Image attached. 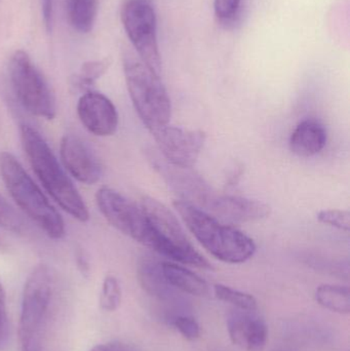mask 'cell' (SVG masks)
<instances>
[{
  "instance_id": "cell-1",
  "label": "cell",
  "mask_w": 350,
  "mask_h": 351,
  "mask_svg": "<svg viewBox=\"0 0 350 351\" xmlns=\"http://www.w3.org/2000/svg\"><path fill=\"white\" fill-rule=\"evenodd\" d=\"M174 208L184 224L208 253L228 264H242L256 253V243L242 231L225 224L186 200L177 199Z\"/></svg>"
},
{
  "instance_id": "cell-2",
  "label": "cell",
  "mask_w": 350,
  "mask_h": 351,
  "mask_svg": "<svg viewBox=\"0 0 350 351\" xmlns=\"http://www.w3.org/2000/svg\"><path fill=\"white\" fill-rule=\"evenodd\" d=\"M21 141L30 166L47 193L74 219L84 223L88 221L90 213L84 198L41 134L31 125H22Z\"/></svg>"
},
{
  "instance_id": "cell-3",
  "label": "cell",
  "mask_w": 350,
  "mask_h": 351,
  "mask_svg": "<svg viewBox=\"0 0 350 351\" xmlns=\"http://www.w3.org/2000/svg\"><path fill=\"white\" fill-rule=\"evenodd\" d=\"M0 174L16 206L47 237L61 239L65 235V224L61 215L51 206L14 154L10 152L0 154Z\"/></svg>"
},
{
  "instance_id": "cell-4",
  "label": "cell",
  "mask_w": 350,
  "mask_h": 351,
  "mask_svg": "<svg viewBox=\"0 0 350 351\" xmlns=\"http://www.w3.org/2000/svg\"><path fill=\"white\" fill-rule=\"evenodd\" d=\"M150 229L148 247L175 263L212 269L210 262L193 247L174 213L150 196L140 200Z\"/></svg>"
},
{
  "instance_id": "cell-5",
  "label": "cell",
  "mask_w": 350,
  "mask_h": 351,
  "mask_svg": "<svg viewBox=\"0 0 350 351\" xmlns=\"http://www.w3.org/2000/svg\"><path fill=\"white\" fill-rule=\"evenodd\" d=\"M123 72L136 112L150 133L168 125L172 102L160 76L131 53L123 56Z\"/></svg>"
},
{
  "instance_id": "cell-6",
  "label": "cell",
  "mask_w": 350,
  "mask_h": 351,
  "mask_svg": "<svg viewBox=\"0 0 350 351\" xmlns=\"http://www.w3.org/2000/svg\"><path fill=\"white\" fill-rule=\"evenodd\" d=\"M8 77L16 100L30 114L47 121L55 119V96L26 51L18 49L12 53L8 64Z\"/></svg>"
},
{
  "instance_id": "cell-7",
  "label": "cell",
  "mask_w": 350,
  "mask_h": 351,
  "mask_svg": "<svg viewBox=\"0 0 350 351\" xmlns=\"http://www.w3.org/2000/svg\"><path fill=\"white\" fill-rule=\"evenodd\" d=\"M53 294V274L45 264L36 266L25 282L18 323L21 351H40L38 334Z\"/></svg>"
},
{
  "instance_id": "cell-8",
  "label": "cell",
  "mask_w": 350,
  "mask_h": 351,
  "mask_svg": "<svg viewBox=\"0 0 350 351\" xmlns=\"http://www.w3.org/2000/svg\"><path fill=\"white\" fill-rule=\"evenodd\" d=\"M121 22L139 59L160 76L162 57L158 41L155 12L147 0H127L121 8Z\"/></svg>"
},
{
  "instance_id": "cell-9",
  "label": "cell",
  "mask_w": 350,
  "mask_h": 351,
  "mask_svg": "<svg viewBox=\"0 0 350 351\" xmlns=\"http://www.w3.org/2000/svg\"><path fill=\"white\" fill-rule=\"evenodd\" d=\"M96 202L103 216L114 228L148 247L149 225L140 204L106 186L97 192Z\"/></svg>"
},
{
  "instance_id": "cell-10",
  "label": "cell",
  "mask_w": 350,
  "mask_h": 351,
  "mask_svg": "<svg viewBox=\"0 0 350 351\" xmlns=\"http://www.w3.org/2000/svg\"><path fill=\"white\" fill-rule=\"evenodd\" d=\"M162 160L180 169H192L205 145L207 135L201 130L164 125L152 133Z\"/></svg>"
},
{
  "instance_id": "cell-11",
  "label": "cell",
  "mask_w": 350,
  "mask_h": 351,
  "mask_svg": "<svg viewBox=\"0 0 350 351\" xmlns=\"http://www.w3.org/2000/svg\"><path fill=\"white\" fill-rule=\"evenodd\" d=\"M203 208L212 216L228 225L262 220L271 213V206L265 202L228 194L213 193Z\"/></svg>"
},
{
  "instance_id": "cell-12",
  "label": "cell",
  "mask_w": 350,
  "mask_h": 351,
  "mask_svg": "<svg viewBox=\"0 0 350 351\" xmlns=\"http://www.w3.org/2000/svg\"><path fill=\"white\" fill-rule=\"evenodd\" d=\"M64 169L80 183L92 185L102 177V167L90 146L77 136H64L60 145Z\"/></svg>"
},
{
  "instance_id": "cell-13",
  "label": "cell",
  "mask_w": 350,
  "mask_h": 351,
  "mask_svg": "<svg viewBox=\"0 0 350 351\" xmlns=\"http://www.w3.org/2000/svg\"><path fill=\"white\" fill-rule=\"evenodd\" d=\"M77 115L84 127L98 137L112 136L118 128L116 107L101 93H84L78 100Z\"/></svg>"
},
{
  "instance_id": "cell-14",
  "label": "cell",
  "mask_w": 350,
  "mask_h": 351,
  "mask_svg": "<svg viewBox=\"0 0 350 351\" xmlns=\"http://www.w3.org/2000/svg\"><path fill=\"white\" fill-rule=\"evenodd\" d=\"M256 311L234 308L227 317L230 340L246 351H262L268 340V328Z\"/></svg>"
},
{
  "instance_id": "cell-15",
  "label": "cell",
  "mask_w": 350,
  "mask_h": 351,
  "mask_svg": "<svg viewBox=\"0 0 350 351\" xmlns=\"http://www.w3.org/2000/svg\"><path fill=\"white\" fill-rule=\"evenodd\" d=\"M327 140L328 134L323 123L316 119H305L292 133L290 149L300 158H312L324 149Z\"/></svg>"
},
{
  "instance_id": "cell-16",
  "label": "cell",
  "mask_w": 350,
  "mask_h": 351,
  "mask_svg": "<svg viewBox=\"0 0 350 351\" xmlns=\"http://www.w3.org/2000/svg\"><path fill=\"white\" fill-rule=\"evenodd\" d=\"M137 278L142 289L150 296L166 299L174 291L162 274V261L151 256L140 258L137 265Z\"/></svg>"
},
{
  "instance_id": "cell-17",
  "label": "cell",
  "mask_w": 350,
  "mask_h": 351,
  "mask_svg": "<svg viewBox=\"0 0 350 351\" xmlns=\"http://www.w3.org/2000/svg\"><path fill=\"white\" fill-rule=\"evenodd\" d=\"M164 278L172 288L192 296L203 297L209 294V285L201 276L184 266L172 261H162Z\"/></svg>"
},
{
  "instance_id": "cell-18",
  "label": "cell",
  "mask_w": 350,
  "mask_h": 351,
  "mask_svg": "<svg viewBox=\"0 0 350 351\" xmlns=\"http://www.w3.org/2000/svg\"><path fill=\"white\" fill-rule=\"evenodd\" d=\"M67 5L72 27L79 33L90 32L98 16L99 0H67Z\"/></svg>"
},
{
  "instance_id": "cell-19",
  "label": "cell",
  "mask_w": 350,
  "mask_h": 351,
  "mask_svg": "<svg viewBox=\"0 0 350 351\" xmlns=\"http://www.w3.org/2000/svg\"><path fill=\"white\" fill-rule=\"evenodd\" d=\"M316 302L332 311L340 315H349L350 291L349 287L338 285H322L316 290Z\"/></svg>"
},
{
  "instance_id": "cell-20",
  "label": "cell",
  "mask_w": 350,
  "mask_h": 351,
  "mask_svg": "<svg viewBox=\"0 0 350 351\" xmlns=\"http://www.w3.org/2000/svg\"><path fill=\"white\" fill-rule=\"evenodd\" d=\"M214 293L219 300L232 305L234 308L240 311H257L258 303L256 298L248 293L242 291L234 290L230 287L224 285L217 284L214 286Z\"/></svg>"
},
{
  "instance_id": "cell-21",
  "label": "cell",
  "mask_w": 350,
  "mask_h": 351,
  "mask_svg": "<svg viewBox=\"0 0 350 351\" xmlns=\"http://www.w3.org/2000/svg\"><path fill=\"white\" fill-rule=\"evenodd\" d=\"M111 61L109 59L90 61L84 63L80 68L79 72L74 76L72 84L79 90L90 88L101 76L110 67Z\"/></svg>"
},
{
  "instance_id": "cell-22",
  "label": "cell",
  "mask_w": 350,
  "mask_h": 351,
  "mask_svg": "<svg viewBox=\"0 0 350 351\" xmlns=\"http://www.w3.org/2000/svg\"><path fill=\"white\" fill-rule=\"evenodd\" d=\"M121 303V287L115 276L105 278L100 295V306L103 311L113 313L118 309Z\"/></svg>"
},
{
  "instance_id": "cell-23",
  "label": "cell",
  "mask_w": 350,
  "mask_h": 351,
  "mask_svg": "<svg viewBox=\"0 0 350 351\" xmlns=\"http://www.w3.org/2000/svg\"><path fill=\"white\" fill-rule=\"evenodd\" d=\"M318 220L323 224L334 227L339 230L349 232L350 230V213L347 210H322L318 212Z\"/></svg>"
},
{
  "instance_id": "cell-24",
  "label": "cell",
  "mask_w": 350,
  "mask_h": 351,
  "mask_svg": "<svg viewBox=\"0 0 350 351\" xmlns=\"http://www.w3.org/2000/svg\"><path fill=\"white\" fill-rule=\"evenodd\" d=\"M0 227L12 232L22 231L23 222L8 200L0 194Z\"/></svg>"
},
{
  "instance_id": "cell-25",
  "label": "cell",
  "mask_w": 350,
  "mask_h": 351,
  "mask_svg": "<svg viewBox=\"0 0 350 351\" xmlns=\"http://www.w3.org/2000/svg\"><path fill=\"white\" fill-rule=\"evenodd\" d=\"M242 0H215L214 10L216 18L223 24H230L238 18Z\"/></svg>"
},
{
  "instance_id": "cell-26",
  "label": "cell",
  "mask_w": 350,
  "mask_h": 351,
  "mask_svg": "<svg viewBox=\"0 0 350 351\" xmlns=\"http://www.w3.org/2000/svg\"><path fill=\"white\" fill-rule=\"evenodd\" d=\"M173 326L188 341H195L201 335V327L195 317L180 315L174 319Z\"/></svg>"
},
{
  "instance_id": "cell-27",
  "label": "cell",
  "mask_w": 350,
  "mask_h": 351,
  "mask_svg": "<svg viewBox=\"0 0 350 351\" xmlns=\"http://www.w3.org/2000/svg\"><path fill=\"white\" fill-rule=\"evenodd\" d=\"M90 351H138V350L135 346L125 342L111 341L108 343L99 344Z\"/></svg>"
},
{
  "instance_id": "cell-28",
  "label": "cell",
  "mask_w": 350,
  "mask_h": 351,
  "mask_svg": "<svg viewBox=\"0 0 350 351\" xmlns=\"http://www.w3.org/2000/svg\"><path fill=\"white\" fill-rule=\"evenodd\" d=\"M8 338V322L6 311L0 309V350L3 348Z\"/></svg>"
},
{
  "instance_id": "cell-29",
  "label": "cell",
  "mask_w": 350,
  "mask_h": 351,
  "mask_svg": "<svg viewBox=\"0 0 350 351\" xmlns=\"http://www.w3.org/2000/svg\"><path fill=\"white\" fill-rule=\"evenodd\" d=\"M42 12L45 25L49 29L53 23V0H42Z\"/></svg>"
},
{
  "instance_id": "cell-30",
  "label": "cell",
  "mask_w": 350,
  "mask_h": 351,
  "mask_svg": "<svg viewBox=\"0 0 350 351\" xmlns=\"http://www.w3.org/2000/svg\"><path fill=\"white\" fill-rule=\"evenodd\" d=\"M0 309H2V311H6L5 291H4L1 282H0Z\"/></svg>"
}]
</instances>
